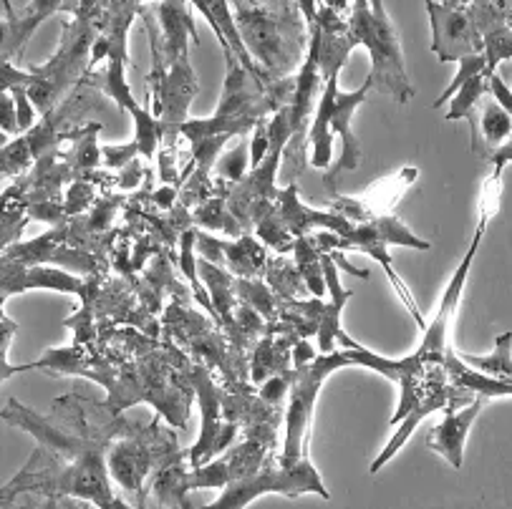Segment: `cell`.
I'll return each mask as SVG.
<instances>
[{
	"mask_svg": "<svg viewBox=\"0 0 512 509\" xmlns=\"http://www.w3.org/2000/svg\"><path fill=\"white\" fill-rule=\"evenodd\" d=\"M192 242H195V232H185V235H182V270H185V275L190 278V283L195 285L197 300L205 303V308H210V298H207L205 288H200V283H197L195 260H192Z\"/></svg>",
	"mask_w": 512,
	"mask_h": 509,
	"instance_id": "18",
	"label": "cell"
},
{
	"mask_svg": "<svg viewBox=\"0 0 512 509\" xmlns=\"http://www.w3.org/2000/svg\"><path fill=\"white\" fill-rule=\"evenodd\" d=\"M190 0H159L152 8L157 28L144 16V26L152 43V74L149 86L154 94V116L164 129L177 132L187 119L192 99L200 91L190 63V41L200 43L192 21Z\"/></svg>",
	"mask_w": 512,
	"mask_h": 509,
	"instance_id": "2",
	"label": "cell"
},
{
	"mask_svg": "<svg viewBox=\"0 0 512 509\" xmlns=\"http://www.w3.org/2000/svg\"><path fill=\"white\" fill-rule=\"evenodd\" d=\"M510 386H512V384H510Z\"/></svg>",
	"mask_w": 512,
	"mask_h": 509,
	"instance_id": "22",
	"label": "cell"
},
{
	"mask_svg": "<svg viewBox=\"0 0 512 509\" xmlns=\"http://www.w3.org/2000/svg\"><path fill=\"white\" fill-rule=\"evenodd\" d=\"M344 366H354L346 351L326 353L316 361L298 366V373L293 376L291 404H288L286 414V441H283L280 467L296 469L301 464H308V431H311L313 424V406H316L318 391H321L328 373Z\"/></svg>",
	"mask_w": 512,
	"mask_h": 509,
	"instance_id": "6",
	"label": "cell"
},
{
	"mask_svg": "<svg viewBox=\"0 0 512 509\" xmlns=\"http://www.w3.org/2000/svg\"><path fill=\"white\" fill-rule=\"evenodd\" d=\"M374 89V79H366L364 86L354 94H346V91L338 89V74L328 76L326 86L321 91V101H318L316 116H313L311 132H308L306 147L311 144V164L316 169L331 167L333 157V134L341 137L344 142V154L338 159L336 167L328 174V189L336 195V187H333V179L338 177L341 169H359L364 152H361L359 139L351 134V121H354V111L369 99V91Z\"/></svg>",
	"mask_w": 512,
	"mask_h": 509,
	"instance_id": "4",
	"label": "cell"
},
{
	"mask_svg": "<svg viewBox=\"0 0 512 509\" xmlns=\"http://www.w3.org/2000/svg\"><path fill=\"white\" fill-rule=\"evenodd\" d=\"M3 8V58L13 61V56H21L36 28L61 11V0H31L21 11H13L11 3Z\"/></svg>",
	"mask_w": 512,
	"mask_h": 509,
	"instance_id": "12",
	"label": "cell"
},
{
	"mask_svg": "<svg viewBox=\"0 0 512 509\" xmlns=\"http://www.w3.org/2000/svg\"><path fill=\"white\" fill-rule=\"evenodd\" d=\"M265 492H280L288 494V497H298L301 492H316L323 499H328V489L323 487L318 472L313 469V464H301L296 469L286 467H263L260 472L250 474V477L238 479V482L227 484L225 492L220 499H215L212 504H207L205 509H243L253 502L255 497Z\"/></svg>",
	"mask_w": 512,
	"mask_h": 509,
	"instance_id": "8",
	"label": "cell"
},
{
	"mask_svg": "<svg viewBox=\"0 0 512 509\" xmlns=\"http://www.w3.org/2000/svg\"><path fill=\"white\" fill-rule=\"evenodd\" d=\"M490 94L495 96V99L502 104V109L512 116V89L505 84V79H502L500 74L490 76Z\"/></svg>",
	"mask_w": 512,
	"mask_h": 509,
	"instance_id": "20",
	"label": "cell"
},
{
	"mask_svg": "<svg viewBox=\"0 0 512 509\" xmlns=\"http://www.w3.org/2000/svg\"><path fill=\"white\" fill-rule=\"evenodd\" d=\"M233 8L250 56L270 76L283 79L296 66L301 53L308 51L298 0H278V6H263L258 0H233Z\"/></svg>",
	"mask_w": 512,
	"mask_h": 509,
	"instance_id": "3",
	"label": "cell"
},
{
	"mask_svg": "<svg viewBox=\"0 0 512 509\" xmlns=\"http://www.w3.org/2000/svg\"><path fill=\"white\" fill-rule=\"evenodd\" d=\"M323 275H326V283H328V290L333 293V300L331 303H323L321 326H318V341H321L323 351L331 353L333 341H336L338 333H341V326H338V315H341V310H344L351 290L341 288V283H338V268L328 252H323Z\"/></svg>",
	"mask_w": 512,
	"mask_h": 509,
	"instance_id": "14",
	"label": "cell"
},
{
	"mask_svg": "<svg viewBox=\"0 0 512 509\" xmlns=\"http://www.w3.org/2000/svg\"><path fill=\"white\" fill-rule=\"evenodd\" d=\"M349 33L354 46H364L371 56L374 86L386 89L399 104H409L414 96L412 81L404 69L402 43L394 23L386 16L381 0H354L349 13Z\"/></svg>",
	"mask_w": 512,
	"mask_h": 509,
	"instance_id": "5",
	"label": "cell"
},
{
	"mask_svg": "<svg viewBox=\"0 0 512 509\" xmlns=\"http://www.w3.org/2000/svg\"><path fill=\"white\" fill-rule=\"evenodd\" d=\"M432 23V53L442 63H460L472 53H485L482 33L472 18L470 6H447L437 0H424Z\"/></svg>",
	"mask_w": 512,
	"mask_h": 509,
	"instance_id": "9",
	"label": "cell"
},
{
	"mask_svg": "<svg viewBox=\"0 0 512 509\" xmlns=\"http://www.w3.org/2000/svg\"><path fill=\"white\" fill-rule=\"evenodd\" d=\"M134 154H142L139 152V144L132 142L127 147H104V159L109 167H119V164H127L129 159H134Z\"/></svg>",
	"mask_w": 512,
	"mask_h": 509,
	"instance_id": "19",
	"label": "cell"
},
{
	"mask_svg": "<svg viewBox=\"0 0 512 509\" xmlns=\"http://www.w3.org/2000/svg\"><path fill=\"white\" fill-rule=\"evenodd\" d=\"M490 94V74H477L472 76L470 81L460 86V91L452 96L449 101V111L444 119L447 121H460V119H470L472 111L482 104V99Z\"/></svg>",
	"mask_w": 512,
	"mask_h": 509,
	"instance_id": "17",
	"label": "cell"
},
{
	"mask_svg": "<svg viewBox=\"0 0 512 509\" xmlns=\"http://www.w3.org/2000/svg\"><path fill=\"white\" fill-rule=\"evenodd\" d=\"M462 361L467 366H472L475 371L485 373V376L497 378V381H505V384H512V333H502L495 341V351L490 356H467V353H460Z\"/></svg>",
	"mask_w": 512,
	"mask_h": 509,
	"instance_id": "16",
	"label": "cell"
},
{
	"mask_svg": "<svg viewBox=\"0 0 512 509\" xmlns=\"http://www.w3.org/2000/svg\"><path fill=\"white\" fill-rule=\"evenodd\" d=\"M144 454L139 452L137 444L127 441V444H119L114 449L109 459V469H111V477L117 479L124 489L134 492L139 489V482H142L144 472H147V459H142Z\"/></svg>",
	"mask_w": 512,
	"mask_h": 509,
	"instance_id": "15",
	"label": "cell"
},
{
	"mask_svg": "<svg viewBox=\"0 0 512 509\" xmlns=\"http://www.w3.org/2000/svg\"><path fill=\"white\" fill-rule=\"evenodd\" d=\"M467 121L472 126V152L477 157L490 159L512 137V116L492 94L482 99Z\"/></svg>",
	"mask_w": 512,
	"mask_h": 509,
	"instance_id": "13",
	"label": "cell"
},
{
	"mask_svg": "<svg viewBox=\"0 0 512 509\" xmlns=\"http://www.w3.org/2000/svg\"><path fill=\"white\" fill-rule=\"evenodd\" d=\"M386 245H409V247H414V250H429V242L419 240V237L414 235V232L409 230V227L404 225V222L399 220L396 215L376 217V220L354 227V232H351V235L336 240V247H344V250H361L384 265L386 278H389V283L394 285L396 295L404 300V305L409 308V313H412V318L417 321V326L424 331V328H427V323H424L422 313H419L417 300H414L412 293H409L407 283H404V280L396 275L394 265H391L389 255H386Z\"/></svg>",
	"mask_w": 512,
	"mask_h": 509,
	"instance_id": "7",
	"label": "cell"
},
{
	"mask_svg": "<svg viewBox=\"0 0 512 509\" xmlns=\"http://www.w3.org/2000/svg\"><path fill=\"white\" fill-rule=\"evenodd\" d=\"M417 177H419L417 167L399 169L394 177L379 179V182L371 184L369 192L364 195V200H346V197H336V200H333V207H336L338 215H344L346 220H354L364 225V222L376 220V217L389 215L391 207L402 200L404 189H407Z\"/></svg>",
	"mask_w": 512,
	"mask_h": 509,
	"instance_id": "10",
	"label": "cell"
},
{
	"mask_svg": "<svg viewBox=\"0 0 512 509\" xmlns=\"http://www.w3.org/2000/svg\"><path fill=\"white\" fill-rule=\"evenodd\" d=\"M485 404H487L485 396H477L472 404L462 406V409H447L442 424H437L432 431H429L427 449L442 454L454 469H460L462 459H465L467 434H470L472 424H475V419L480 416L482 406Z\"/></svg>",
	"mask_w": 512,
	"mask_h": 509,
	"instance_id": "11",
	"label": "cell"
},
{
	"mask_svg": "<svg viewBox=\"0 0 512 509\" xmlns=\"http://www.w3.org/2000/svg\"><path fill=\"white\" fill-rule=\"evenodd\" d=\"M490 162L495 164V167H500V169H505L507 164H512V137L507 139V142L502 144V147L497 149L495 154H492V157H490Z\"/></svg>",
	"mask_w": 512,
	"mask_h": 509,
	"instance_id": "21",
	"label": "cell"
},
{
	"mask_svg": "<svg viewBox=\"0 0 512 509\" xmlns=\"http://www.w3.org/2000/svg\"><path fill=\"white\" fill-rule=\"evenodd\" d=\"M487 217H480L477 222L475 237H472V245L467 250L465 260L460 263V268L454 270L452 280H449L447 290H444L442 300H439L437 313L432 315V321L424 328V341L412 356H407L404 361H391V358L376 356V353L366 351L364 346H359L356 341H351L344 331L338 333L336 341L341 346H346L351 363L354 366H366L374 368V371L389 376L394 384H399V406H396V414L391 416V424H402L409 414H412L417 406H422L429 396L439 394V391L449 389V373H447V353H449V331H452L454 313H457V305H460L462 293H465L467 275H470L472 263H475V255L480 250L482 235H485Z\"/></svg>",
	"mask_w": 512,
	"mask_h": 509,
	"instance_id": "1",
	"label": "cell"
}]
</instances>
